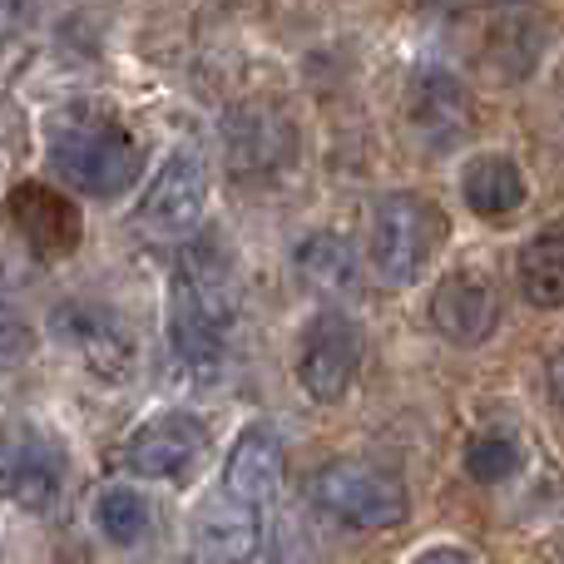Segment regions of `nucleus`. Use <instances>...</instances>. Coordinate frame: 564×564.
<instances>
[{
  "mask_svg": "<svg viewBox=\"0 0 564 564\" xmlns=\"http://www.w3.org/2000/svg\"><path fill=\"white\" fill-rule=\"evenodd\" d=\"M238 332V268L224 238H198L184 248L169 278V347L178 371L194 381H218L234 357Z\"/></svg>",
  "mask_w": 564,
  "mask_h": 564,
  "instance_id": "obj_1",
  "label": "nucleus"
},
{
  "mask_svg": "<svg viewBox=\"0 0 564 564\" xmlns=\"http://www.w3.org/2000/svg\"><path fill=\"white\" fill-rule=\"evenodd\" d=\"M50 174L89 198H119L144 174V149L105 105H65L45 119Z\"/></svg>",
  "mask_w": 564,
  "mask_h": 564,
  "instance_id": "obj_2",
  "label": "nucleus"
},
{
  "mask_svg": "<svg viewBox=\"0 0 564 564\" xmlns=\"http://www.w3.org/2000/svg\"><path fill=\"white\" fill-rule=\"evenodd\" d=\"M446 208L426 194H387L371 208V263L387 282L406 288L446 248Z\"/></svg>",
  "mask_w": 564,
  "mask_h": 564,
  "instance_id": "obj_3",
  "label": "nucleus"
},
{
  "mask_svg": "<svg viewBox=\"0 0 564 564\" xmlns=\"http://www.w3.org/2000/svg\"><path fill=\"white\" fill-rule=\"evenodd\" d=\"M312 500L347 530H391L411 510L406 480L391 466H381V460H357V456L327 460L312 476Z\"/></svg>",
  "mask_w": 564,
  "mask_h": 564,
  "instance_id": "obj_4",
  "label": "nucleus"
},
{
  "mask_svg": "<svg viewBox=\"0 0 564 564\" xmlns=\"http://www.w3.org/2000/svg\"><path fill=\"white\" fill-rule=\"evenodd\" d=\"M50 332H55L59 347H69L89 371L95 381H119L134 377L139 367V341H134V327L119 317L115 307L105 302H89V297H69L50 312Z\"/></svg>",
  "mask_w": 564,
  "mask_h": 564,
  "instance_id": "obj_5",
  "label": "nucleus"
},
{
  "mask_svg": "<svg viewBox=\"0 0 564 564\" xmlns=\"http://www.w3.org/2000/svg\"><path fill=\"white\" fill-rule=\"evenodd\" d=\"M361 357H367L361 322L341 307H322L302 327V341H297V387L312 401H322V406H337L351 391V381H357Z\"/></svg>",
  "mask_w": 564,
  "mask_h": 564,
  "instance_id": "obj_6",
  "label": "nucleus"
},
{
  "mask_svg": "<svg viewBox=\"0 0 564 564\" xmlns=\"http://www.w3.org/2000/svg\"><path fill=\"white\" fill-rule=\"evenodd\" d=\"M401 109H406L411 139H416L426 154H451V149L466 144L470 129H476L470 89L441 65L411 69L406 95H401Z\"/></svg>",
  "mask_w": 564,
  "mask_h": 564,
  "instance_id": "obj_7",
  "label": "nucleus"
},
{
  "mask_svg": "<svg viewBox=\"0 0 564 564\" xmlns=\"http://www.w3.org/2000/svg\"><path fill=\"white\" fill-rule=\"evenodd\" d=\"M208 456V426L188 411H159L124 441V470L139 480H188Z\"/></svg>",
  "mask_w": 564,
  "mask_h": 564,
  "instance_id": "obj_8",
  "label": "nucleus"
},
{
  "mask_svg": "<svg viewBox=\"0 0 564 564\" xmlns=\"http://www.w3.org/2000/svg\"><path fill=\"white\" fill-rule=\"evenodd\" d=\"M208 208V174L194 154H169L164 169L149 178L144 198H139V228L154 238H188L198 234Z\"/></svg>",
  "mask_w": 564,
  "mask_h": 564,
  "instance_id": "obj_9",
  "label": "nucleus"
},
{
  "mask_svg": "<svg viewBox=\"0 0 564 564\" xmlns=\"http://www.w3.org/2000/svg\"><path fill=\"white\" fill-rule=\"evenodd\" d=\"M431 322H436V332L451 347H480L500 322L496 282L476 273V268H460V273L441 278L436 292H431Z\"/></svg>",
  "mask_w": 564,
  "mask_h": 564,
  "instance_id": "obj_10",
  "label": "nucleus"
},
{
  "mask_svg": "<svg viewBox=\"0 0 564 564\" xmlns=\"http://www.w3.org/2000/svg\"><path fill=\"white\" fill-rule=\"evenodd\" d=\"M59 496V456L35 431H0V506L50 510Z\"/></svg>",
  "mask_w": 564,
  "mask_h": 564,
  "instance_id": "obj_11",
  "label": "nucleus"
},
{
  "mask_svg": "<svg viewBox=\"0 0 564 564\" xmlns=\"http://www.w3.org/2000/svg\"><path fill=\"white\" fill-rule=\"evenodd\" d=\"M263 545V510L228 496L224 486L204 500L194 520V550L204 564H248Z\"/></svg>",
  "mask_w": 564,
  "mask_h": 564,
  "instance_id": "obj_12",
  "label": "nucleus"
},
{
  "mask_svg": "<svg viewBox=\"0 0 564 564\" xmlns=\"http://www.w3.org/2000/svg\"><path fill=\"white\" fill-rule=\"evenodd\" d=\"M228 164L238 178L263 184L292 164V124L268 105H248L228 119Z\"/></svg>",
  "mask_w": 564,
  "mask_h": 564,
  "instance_id": "obj_13",
  "label": "nucleus"
},
{
  "mask_svg": "<svg viewBox=\"0 0 564 564\" xmlns=\"http://www.w3.org/2000/svg\"><path fill=\"white\" fill-rule=\"evenodd\" d=\"M10 218L40 258H65L79 248V208L45 184H20L10 194Z\"/></svg>",
  "mask_w": 564,
  "mask_h": 564,
  "instance_id": "obj_14",
  "label": "nucleus"
},
{
  "mask_svg": "<svg viewBox=\"0 0 564 564\" xmlns=\"http://www.w3.org/2000/svg\"><path fill=\"white\" fill-rule=\"evenodd\" d=\"M218 486H224L228 496L258 506V510L273 506V496L282 490V441H278V431L263 426V421H253V426L234 441V451H228L224 480H218Z\"/></svg>",
  "mask_w": 564,
  "mask_h": 564,
  "instance_id": "obj_15",
  "label": "nucleus"
},
{
  "mask_svg": "<svg viewBox=\"0 0 564 564\" xmlns=\"http://www.w3.org/2000/svg\"><path fill=\"white\" fill-rule=\"evenodd\" d=\"M460 194H466V208L476 218L506 224L525 204V174H520V164L510 154H476L460 169Z\"/></svg>",
  "mask_w": 564,
  "mask_h": 564,
  "instance_id": "obj_16",
  "label": "nucleus"
},
{
  "mask_svg": "<svg viewBox=\"0 0 564 564\" xmlns=\"http://www.w3.org/2000/svg\"><path fill=\"white\" fill-rule=\"evenodd\" d=\"M292 263H297L302 288L317 292V297H341V292L357 288V248H351L341 234L302 238Z\"/></svg>",
  "mask_w": 564,
  "mask_h": 564,
  "instance_id": "obj_17",
  "label": "nucleus"
},
{
  "mask_svg": "<svg viewBox=\"0 0 564 564\" xmlns=\"http://www.w3.org/2000/svg\"><path fill=\"white\" fill-rule=\"evenodd\" d=\"M516 278L530 307H545V312L564 307V228H550V234L530 238L520 248Z\"/></svg>",
  "mask_w": 564,
  "mask_h": 564,
  "instance_id": "obj_18",
  "label": "nucleus"
},
{
  "mask_svg": "<svg viewBox=\"0 0 564 564\" xmlns=\"http://www.w3.org/2000/svg\"><path fill=\"white\" fill-rule=\"evenodd\" d=\"M525 466V446L510 426H486L470 436L466 446V476L480 480V486H506L516 470Z\"/></svg>",
  "mask_w": 564,
  "mask_h": 564,
  "instance_id": "obj_19",
  "label": "nucleus"
},
{
  "mask_svg": "<svg viewBox=\"0 0 564 564\" xmlns=\"http://www.w3.org/2000/svg\"><path fill=\"white\" fill-rule=\"evenodd\" d=\"M95 525L115 545H139L149 535V500L129 486H105L95 500Z\"/></svg>",
  "mask_w": 564,
  "mask_h": 564,
  "instance_id": "obj_20",
  "label": "nucleus"
},
{
  "mask_svg": "<svg viewBox=\"0 0 564 564\" xmlns=\"http://www.w3.org/2000/svg\"><path fill=\"white\" fill-rule=\"evenodd\" d=\"M35 351V332L10 302H0V361H25Z\"/></svg>",
  "mask_w": 564,
  "mask_h": 564,
  "instance_id": "obj_21",
  "label": "nucleus"
},
{
  "mask_svg": "<svg viewBox=\"0 0 564 564\" xmlns=\"http://www.w3.org/2000/svg\"><path fill=\"white\" fill-rule=\"evenodd\" d=\"M30 15H35V0H0V45L10 35H20L30 25Z\"/></svg>",
  "mask_w": 564,
  "mask_h": 564,
  "instance_id": "obj_22",
  "label": "nucleus"
},
{
  "mask_svg": "<svg viewBox=\"0 0 564 564\" xmlns=\"http://www.w3.org/2000/svg\"><path fill=\"white\" fill-rule=\"evenodd\" d=\"M411 564H476V560H470V550H460V545H431Z\"/></svg>",
  "mask_w": 564,
  "mask_h": 564,
  "instance_id": "obj_23",
  "label": "nucleus"
},
{
  "mask_svg": "<svg viewBox=\"0 0 564 564\" xmlns=\"http://www.w3.org/2000/svg\"><path fill=\"white\" fill-rule=\"evenodd\" d=\"M545 377H550V397H555L560 406H564V351H555V357H550V371H545Z\"/></svg>",
  "mask_w": 564,
  "mask_h": 564,
  "instance_id": "obj_24",
  "label": "nucleus"
},
{
  "mask_svg": "<svg viewBox=\"0 0 564 564\" xmlns=\"http://www.w3.org/2000/svg\"><path fill=\"white\" fill-rule=\"evenodd\" d=\"M431 6H446V10H460V6H520V0H431Z\"/></svg>",
  "mask_w": 564,
  "mask_h": 564,
  "instance_id": "obj_25",
  "label": "nucleus"
}]
</instances>
